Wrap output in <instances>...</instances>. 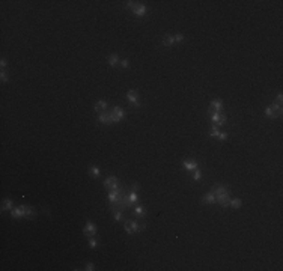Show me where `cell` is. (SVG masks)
Wrapping results in <instances>:
<instances>
[{
    "label": "cell",
    "instance_id": "44dd1931",
    "mask_svg": "<svg viewBox=\"0 0 283 271\" xmlns=\"http://www.w3.org/2000/svg\"><path fill=\"white\" fill-rule=\"evenodd\" d=\"M264 115H265L266 118H270V119H276V118H279V116H277V113H276V111L273 110L271 107H266V109H265V111H264Z\"/></svg>",
    "mask_w": 283,
    "mask_h": 271
},
{
    "label": "cell",
    "instance_id": "cb8c5ba5",
    "mask_svg": "<svg viewBox=\"0 0 283 271\" xmlns=\"http://www.w3.org/2000/svg\"><path fill=\"white\" fill-rule=\"evenodd\" d=\"M128 197H129V200H131V203H136V202L139 200V195H137V191H133V190H129Z\"/></svg>",
    "mask_w": 283,
    "mask_h": 271
},
{
    "label": "cell",
    "instance_id": "1f68e13d",
    "mask_svg": "<svg viewBox=\"0 0 283 271\" xmlns=\"http://www.w3.org/2000/svg\"><path fill=\"white\" fill-rule=\"evenodd\" d=\"M119 65H120L122 68H128V67H129V60H128V59H122V60L119 62Z\"/></svg>",
    "mask_w": 283,
    "mask_h": 271
},
{
    "label": "cell",
    "instance_id": "9c48e42d",
    "mask_svg": "<svg viewBox=\"0 0 283 271\" xmlns=\"http://www.w3.org/2000/svg\"><path fill=\"white\" fill-rule=\"evenodd\" d=\"M211 121H212V124H215V125H224L227 122V118L224 115H220V113L214 111V113H211Z\"/></svg>",
    "mask_w": 283,
    "mask_h": 271
},
{
    "label": "cell",
    "instance_id": "7c38bea8",
    "mask_svg": "<svg viewBox=\"0 0 283 271\" xmlns=\"http://www.w3.org/2000/svg\"><path fill=\"white\" fill-rule=\"evenodd\" d=\"M182 166L188 170V172H193V170L199 169L198 163H196V161H193V160H184V161H182Z\"/></svg>",
    "mask_w": 283,
    "mask_h": 271
},
{
    "label": "cell",
    "instance_id": "9a60e30c",
    "mask_svg": "<svg viewBox=\"0 0 283 271\" xmlns=\"http://www.w3.org/2000/svg\"><path fill=\"white\" fill-rule=\"evenodd\" d=\"M14 209V202L11 199H5L2 203V211H12Z\"/></svg>",
    "mask_w": 283,
    "mask_h": 271
},
{
    "label": "cell",
    "instance_id": "8d00e7d4",
    "mask_svg": "<svg viewBox=\"0 0 283 271\" xmlns=\"http://www.w3.org/2000/svg\"><path fill=\"white\" fill-rule=\"evenodd\" d=\"M282 101H283V95H282V93H279V95H277V104H280V106H282Z\"/></svg>",
    "mask_w": 283,
    "mask_h": 271
},
{
    "label": "cell",
    "instance_id": "f1b7e54d",
    "mask_svg": "<svg viewBox=\"0 0 283 271\" xmlns=\"http://www.w3.org/2000/svg\"><path fill=\"white\" fill-rule=\"evenodd\" d=\"M217 139H218V140H222V142H226V140L229 139V136L226 134V133H220V134L217 136Z\"/></svg>",
    "mask_w": 283,
    "mask_h": 271
},
{
    "label": "cell",
    "instance_id": "d4e9b609",
    "mask_svg": "<svg viewBox=\"0 0 283 271\" xmlns=\"http://www.w3.org/2000/svg\"><path fill=\"white\" fill-rule=\"evenodd\" d=\"M113 215H115V220L116 221H124V217H122V211H113Z\"/></svg>",
    "mask_w": 283,
    "mask_h": 271
},
{
    "label": "cell",
    "instance_id": "4316f807",
    "mask_svg": "<svg viewBox=\"0 0 283 271\" xmlns=\"http://www.w3.org/2000/svg\"><path fill=\"white\" fill-rule=\"evenodd\" d=\"M220 134V131H218V130H217V127H212V130H211V133H209V136H211V137H212V139H217V136Z\"/></svg>",
    "mask_w": 283,
    "mask_h": 271
},
{
    "label": "cell",
    "instance_id": "e575fe53",
    "mask_svg": "<svg viewBox=\"0 0 283 271\" xmlns=\"http://www.w3.org/2000/svg\"><path fill=\"white\" fill-rule=\"evenodd\" d=\"M139 188H140V187H139V184H137V182H134V184L131 185V188H129V190H133V191H139Z\"/></svg>",
    "mask_w": 283,
    "mask_h": 271
},
{
    "label": "cell",
    "instance_id": "d6a6232c",
    "mask_svg": "<svg viewBox=\"0 0 283 271\" xmlns=\"http://www.w3.org/2000/svg\"><path fill=\"white\" fill-rule=\"evenodd\" d=\"M137 5H139V2H127V6H128L129 9H134Z\"/></svg>",
    "mask_w": 283,
    "mask_h": 271
},
{
    "label": "cell",
    "instance_id": "52a82bcc",
    "mask_svg": "<svg viewBox=\"0 0 283 271\" xmlns=\"http://www.w3.org/2000/svg\"><path fill=\"white\" fill-rule=\"evenodd\" d=\"M110 113H112V116H113V121H115V124L116 122H120L122 119H124V116H125V111H124V109L122 107H113L112 110H110Z\"/></svg>",
    "mask_w": 283,
    "mask_h": 271
},
{
    "label": "cell",
    "instance_id": "603a6c76",
    "mask_svg": "<svg viewBox=\"0 0 283 271\" xmlns=\"http://www.w3.org/2000/svg\"><path fill=\"white\" fill-rule=\"evenodd\" d=\"M242 202H241L240 199H231V203H229V206H232L233 209H240Z\"/></svg>",
    "mask_w": 283,
    "mask_h": 271
},
{
    "label": "cell",
    "instance_id": "f546056e",
    "mask_svg": "<svg viewBox=\"0 0 283 271\" xmlns=\"http://www.w3.org/2000/svg\"><path fill=\"white\" fill-rule=\"evenodd\" d=\"M184 41V35L182 33H178V35H175V42H178V44H181Z\"/></svg>",
    "mask_w": 283,
    "mask_h": 271
},
{
    "label": "cell",
    "instance_id": "4fadbf2b",
    "mask_svg": "<svg viewBox=\"0 0 283 271\" xmlns=\"http://www.w3.org/2000/svg\"><path fill=\"white\" fill-rule=\"evenodd\" d=\"M211 191H212V193H214V196L217 197V196L223 195V193H227L229 190H227V187L222 185V184H217V185H214V187H212V190H211Z\"/></svg>",
    "mask_w": 283,
    "mask_h": 271
},
{
    "label": "cell",
    "instance_id": "4dcf8cb0",
    "mask_svg": "<svg viewBox=\"0 0 283 271\" xmlns=\"http://www.w3.org/2000/svg\"><path fill=\"white\" fill-rule=\"evenodd\" d=\"M0 78H2V81H3V83H6V81H8V80H9L8 74H6V72H5V71H2V72H0Z\"/></svg>",
    "mask_w": 283,
    "mask_h": 271
},
{
    "label": "cell",
    "instance_id": "d6986e66",
    "mask_svg": "<svg viewBox=\"0 0 283 271\" xmlns=\"http://www.w3.org/2000/svg\"><path fill=\"white\" fill-rule=\"evenodd\" d=\"M175 44V36H172V35H166L163 38V45L166 47H172Z\"/></svg>",
    "mask_w": 283,
    "mask_h": 271
},
{
    "label": "cell",
    "instance_id": "7402d4cb",
    "mask_svg": "<svg viewBox=\"0 0 283 271\" xmlns=\"http://www.w3.org/2000/svg\"><path fill=\"white\" fill-rule=\"evenodd\" d=\"M89 175H90V176H95V178H98V176L101 175V172H100V169H98L96 166H90V167H89Z\"/></svg>",
    "mask_w": 283,
    "mask_h": 271
},
{
    "label": "cell",
    "instance_id": "836d02e7",
    "mask_svg": "<svg viewBox=\"0 0 283 271\" xmlns=\"http://www.w3.org/2000/svg\"><path fill=\"white\" fill-rule=\"evenodd\" d=\"M85 270H87V271H94V270H95V265H94L92 262H89L87 265H86V268H85Z\"/></svg>",
    "mask_w": 283,
    "mask_h": 271
},
{
    "label": "cell",
    "instance_id": "e0dca14e",
    "mask_svg": "<svg viewBox=\"0 0 283 271\" xmlns=\"http://www.w3.org/2000/svg\"><path fill=\"white\" fill-rule=\"evenodd\" d=\"M202 202L203 203H215V196L212 191H209V193H206L203 197H202Z\"/></svg>",
    "mask_w": 283,
    "mask_h": 271
},
{
    "label": "cell",
    "instance_id": "277c9868",
    "mask_svg": "<svg viewBox=\"0 0 283 271\" xmlns=\"http://www.w3.org/2000/svg\"><path fill=\"white\" fill-rule=\"evenodd\" d=\"M104 188L107 190V191H113V190H118L119 188V179L116 178V176H109V178L104 181Z\"/></svg>",
    "mask_w": 283,
    "mask_h": 271
},
{
    "label": "cell",
    "instance_id": "83f0119b",
    "mask_svg": "<svg viewBox=\"0 0 283 271\" xmlns=\"http://www.w3.org/2000/svg\"><path fill=\"white\" fill-rule=\"evenodd\" d=\"M89 247H90V249H96V247H98V243H96V239H95L94 237L89 238Z\"/></svg>",
    "mask_w": 283,
    "mask_h": 271
},
{
    "label": "cell",
    "instance_id": "5b68a950",
    "mask_svg": "<svg viewBox=\"0 0 283 271\" xmlns=\"http://www.w3.org/2000/svg\"><path fill=\"white\" fill-rule=\"evenodd\" d=\"M215 202L218 203L222 208H227L229 203H231V193L227 191V193H223V195L217 196V197H215Z\"/></svg>",
    "mask_w": 283,
    "mask_h": 271
},
{
    "label": "cell",
    "instance_id": "30bf717a",
    "mask_svg": "<svg viewBox=\"0 0 283 271\" xmlns=\"http://www.w3.org/2000/svg\"><path fill=\"white\" fill-rule=\"evenodd\" d=\"M222 110H223V102L220 101V100H212V101H211V107L208 109V113H209V115L214 113V111L220 113Z\"/></svg>",
    "mask_w": 283,
    "mask_h": 271
},
{
    "label": "cell",
    "instance_id": "ffe728a7",
    "mask_svg": "<svg viewBox=\"0 0 283 271\" xmlns=\"http://www.w3.org/2000/svg\"><path fill=\"white\" fill-rule=\"evenodd\" d=\"M119 57H118V54H110L109 56V65L110 67H116V65H119Z\"/></svg>",
    "mask_w": 283,
    "mask_h": 271
},
{
    "label": "cell",
    "instance_id": "484cf974",
    "mask_svg": "<svg viewBox=\"0 0 283 271\" xmlns=\"http://www.w3.org/2000/svg\"><path fill=\"white\" fill-rule=\"evenodd\" d=\"M193 179H194V181H199V179H202V172H200L199 169L193 170Z\"/></svg>",
    "mask_w": 283,
    "mask_h": 271
},
{
    "label": "cell",
    "instance_id": "8fae6325",
    "mask_svg": "<svg viewBox=\"0 0 283 271\" xmlns=\"http://www.w3.org/2000/svg\"><path fill=\"white\" fill-rule=\"evenodd\" d=\"M127 100L131 104H134V107H140V102H139V95L136 91H128L127 92Z\"/></svg>",
    "mask_w": 283,
    "mask_h": 271
},
{
    "label": "cell",
    "instance_id": "8992f818",
    "mask_svg": "<svg viewBox=\"0 0 283 271\" xmlns=\"http://www.w3.org/2000/svg\"><path fill=\"white\" fill-rule=\"evenodd\" d=\"M98 121L101 122V124H107V125H112L115 124V121H113V116L110 111H101V113H98Z\"/></svg>",
    "mask_w": 283,
    "mask_h": 271
},
{
    "label": "cell",
    "instance_id": "d590c367",
    "mask_svg": "<svg viewBox=\"0 0 283 271\" xmlns=\"http://www.w3.org/2000/svg\"><path fill=\"white\" fill-rule=\"evenodd\" d=\"M6 65H8L6 59H2V60H0V67H2V69H3V68H6Z\"/></svg>",
    "mask_w": 283,
    "mask_h": 271
},
{
    "label": "cell",
    "instance_id": "ac0fdd59",
    "mask_svg": "<svg viewBox=\"0 0 283 271\" xmlns=\"http://www.w3.org/2000/svg\"><path fill=\"white\" fill-rule=\"evenodd\" d=\"M133 211H134V214L139 215V217H145L146 215V208L145 206H142V205H136Z\"/></svg>",
    "mask_w": 283,
    "mask_h": 271
},
{
    "label": "cell",
    "instance_id": "3957f363",
    "mask_svg": "<svg viewBox=\"0 0 283 271\" xmlns=\"http://www.w3.org/2000/svg\"><path fill=\"white\" fill-rule=\"evenodd\" d=\"M124 228H125V230L128 232L129 235H133V234H137V232H140V230H143L145 226L140 224V223H139L137 220H134V219H125V220H124Z\"/></svg>",
    "mask_w": 283,
    "mask_h": 271
},
{
    "label": "cell",
    "instance_id": "ba28073f",
    "mask_svg": "<svg viewBox=\"0 0 283 271\" xmlns=\"http://www.w3.org/2000/svg\"><path fill=\"white\" fill-rule=\"evenodd\" d=\"M83 235H86L87 238H92L96 235V226H95L92 221H87L86 226L83 228Z\"/></svg>",
    "mask_w": 283,
    "mask_h": 271
},
{
    "label": "cell",
    "instance_id": "5bb4252c",
    "mask_svg": "<svg viewBox=\"0 0 283 271\" xmlns=\"http://www.w3.org/2000/svg\"><path fill=\"white\" fill-rule=\"evenodd\" d=\"M133 12H134L137 17H145L146 15V6L143 5V3H139L137 6L133 9Z\"/></svg>",
    "mask_w": 283,
    "mask_h": 271
},
{
    "label": "cell",
    "instance_id": "6da1fadb",
    "mask_svg": "<svg viewBox=\"0 0 283 271\" xmlns=\"http://www.w3.org/2000/svg\"><path fill=\"white\" fill-rule=\"evenodd\" d=\"M128 190H127V187L120 185L119 187V193H118V197H116V200L113 203H109V209L110 211H127L128 208H131L133 206V203H131V200H129L128 197Z\"/></svg>",
    "mask_w": 283,
    "mask_h": 271
},
{
    "label": "cell",
    "instance_id": "7a4b0ae2",
    "mask_svg": "<svg viewBox=\"0 0 283 271\" xmlns=\"http://www.w3.org/2000/svg\"><path fill=\"white\" fill-rule=\"evenodd\" d=\"M11 217L14 219H35L36 217V212L32 206H27V205H21L18 208H14L11 211Z\"/></svg>",
    "mask_w": 283,
    "mask_h": 271
},
{
    "label": "cell",
    "instance_id": "2e32d148",
    "mask_svg": "<svg viewBox=\"0 0 283 271\" xmlns=\"http://www.w3.org/2000/svg\"><path fill=\"white\" fill-rule=\"evenodd\" d=\"M107 107H109V104H107L105 101H98L96 104H95L94 110L98 111V113H101V111H105V110H107Z\"/></svg>",
    "mask_w": 283,
    "mask_h": 271
}]
</instances>
